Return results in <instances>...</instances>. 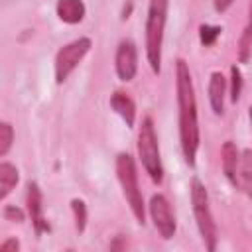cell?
I'll return each instance as SVG.
<instances>
[{
	"label": "cell",
	"instance_id": "9a60e30c",
	"mask_svg": "<svg viewBox=\"0 0 252 252\" xmlns=\"http://www.w3.org/2000/svg\"><path fill=\"white\" fill-rule=\"evenodd\" d=\"M18 183V171L12 163H0V199H6L8 193Z\"/></svg>",
	"mask_w": 252,
	"mask_h": 252
},
{
	"label": "cell",
	"instance_id": "8fae6325",
	"mask_svg": "<svg viewBox=\"0 0 252 252\" xmlns=\"http://www.w3.org/2000/svg\"><path fill=\"white\" fill-rule=\"evenodd\" d=\"M110 104H112V108L124 118L126 126H132V124H134V118H136V106H134L132 98H130L126 93H120V91L114 93L112 98H110Z\"/></svg>",
	"mask_w": 252,
	"mask_h": 252
},
{
	"label": "cell",
	"instance_id": "9c48e42d",
	"mask_svg": "<svg viewBox=\"0 0 252 252\" xmlns=\"http://www.w3.org/2000/svg\"><path fill=\"white\" fill-rule=\"evenodd\" d=\"M28 211H30V219H32V224L37 234L49 230V224L45 222V219L41 215V193H39L37 183L28 185Z\"/></svg>",
	"mask_w": 252,
	"mask_h": 252
},
{
	"label": "cell",
	"instance_id": "6da1fadb",
	"mask_svg": "<svg viewBox=\"0 0 252 252\" xmlns=\"http://www.w3.org/2000/svg\"><path fill=\"white\" fill-rule=\"evenodd\" d=\"M177 100H179V134L183 156L189 165L195 163L199 148V124H197V104L189 69L183 59L177 61Z\"/></svg>",
	"mask_w": 252,
	"mask_h": 252
},
{
	"label": "cell",
	"instance_id": "3957f363",
	"mask_svg": "<svg viewBox=\"0 0 252 252\" xmlns=\"http://www.w3.org/2000/svg\"><path fill=\"white\" fill-rule=\"evenodd\" d=\"M138 152L142 158V163L150 177L156 183H161L163 179V169H161V159H159V148H158V138L154 132V122L150 116L142 120L140 132H138Z\"/></svg>",
	"mask_w": 252,
	"mask_h": 252
},
{
	"label": "cell",
	"instance_id": "44dd1931",
	"mask_svg": "<svg viewBox=\"0 0 252 252\" xmlns=\"http://www.w3.org/2000/svg\"><path fill=\"white\" fill-rule=\"evenodd\" d=\"M4 217L6 219H14V220H24V215H22V211L20 209H16V207H6V211H4Z\"/></svg>",
	"mask_w": 252,
	"mask_h": 252
},
{
	"label": "cell",
	"instance_id": "e0dca14e",
	"mask_svg": "<svg viewBox=\"0 0 252 252\" xmlns=\"http://www.w3.org/2000/svg\"><path fill=\"white\" fill-rule=\"evenodd\" d=\"M12 126L8 122L0 124V156H6L10 146H12Z\"/></svg>",
	"mask_w": 252,
	"mask_h": 252
},
{
	"label": "cell",
	"instance_id": "ffe728a7",
	"mask_svg": "<svg viewBox=\"0 0 252 252\" xmlns=\"http://www.w3.org/2000/svg\"><path fill=\"white\" fill-rule=\"evenodd\" d=\"M230 75H232V100L236 102L238 100V96H240V89H242V77H240V71H238V67H232L230 69Z\"/></svg>",
	"mask_w": 252,
	"mask_h": 252
},
{
	"label": "cell",
	"instance_id": "52a82bcc",
	"mask_svg": "<svg viewBox=\"0 0 252 252\" xmlns=\"http://www.w3.org/2000/svg\"><path fill=\"white\" fill-rule=\"evenodd\" d=\"M150 213L154 219L156 228L163 238H171L175 232V217L171 213V207L163 195H154L150 201Z\"/></svg>",
	"mask_w": 252,
	"mask_h": 252
},
{
	"label": "cell",
	"instance_id": "8992f818",
	"mask_svg": "<svg viewBox=\"0 0 252 252\" xmlns=\"http://www.w3.org/2000/svg\"><path fill=\"white\" fill-rule=\"evenodd\" d=\"M89 49H91V39L89 37H79V39H75L69 45L59 49V53L55 57V77H57V83H63L71 75V71L81 63V59L87 55Z\"/></svg>",
	"mask_w": 252,
	"mask_h": 252
},
{
	"label": "cell",
	"instance_id": "ba28073f",
	"mask_svg": "<svg viewBox=\"0 0 252 252\" xmlns=\"http://www.w3.org/2000/svg\"><path fill=\"white\" fill-rule=\"evenodd\" d=\"M138 59H136V45L130 41V39H124L120 45H118V51H116V73L122 81H130L134 75H136V65Z\"/></svg>",
	"mask_w": 252,
	"mask_h": 252
},
{
	"label": "cell",
	"instance_id": "5bb4252c",
	"mask_svg": "<svg viewBox=\"0 0 252 252\" xmlns=\"http://www.w3.org/2000/svg\"><path fill=\"white\" fill-rule=\"evenodd\" d=\"M238 163H240V158H238V150L232 142H226L222 146V167H224V173L226 177L234 183L236 179V169H238Z\"/></svg>",
	"mask_w": 252,
	"mask_h": 252
},
{
	"label": "cell",
	"instance_id": "30bf717a",
	"mask_svg": "<svg viewBox=\"0 0 252 252\" xmlns=\"http://www.w3.org/2000/svg\"><path fill=\"white\" fill-rule=\"evenodd\" d=\"M57 16L67 24H77L85 16V4L81 0H59Z\"/></svg>",
	"mask_w": 252,
	"mask_h": 252
},
{
	"label": "cell",
	"instance_id": "2e32d148",
	"mask_svg": "<svg viewBox=\"0 0 252 252\" xmlns=\"http://www.w3.org/2000/svg\"><path fill=\"white\" fill-rule=\"evenodd\" d=\"M250 47H252V4H250V12H248V22H246L244 33H242V37H240V59H242V61L248 59Z\"/></svg>",
	"mask_w": 252,
	"mask_h": 252
},
{
	"label": "cell",
	"instance_id": "603a6c76",
	"mask_svg": "<svg viewBox=\"0 0 252 252\" xmlns=\"http://www.w3.org/2000/svg\"><path fill=\"white\" fill-rule=\"evenodd\" d=\"M18 246H20V244H18V240H6L0 248L6 252V250H18Z\"/></svg>",
	"mask_w": 252,
	"mask_h": 252
},
{
	"label": "cell",
	"instance_id": "d6986e66",
	"mask_svg": "<svg viewBox=\"0 0 252 252\" xmlns=\"http://www.w3.org/2000/svg\"><path fill=\"white\" fill-rule=\"evenodd\" d=\"M220 28H211V26H201V43L203 45H213V41L219 37Z\"/></svg>",
	"mask_w": 252,
	"mask_h": 252
},
{
	"label": "cell",
	"instance_id": "277c9868",
	"mask_svg": "<svg viewBox=\"0 0 252 252\" xmlns=\"http://www.w3.org/2000/svg\"><path fill=\"white\" fill-rule=\"evenodd\" d=\"M116 171H118V179L124 191V197L132 209V213L136 215V219L140 222H144V199H142V191L138 187V175H136V167H134V159L128 154H120L116 159Z\"/></svg>",
	"mask_w": 252,
	"mask_h": 252
},
{
	"label": "cell",
	"instance_id": "5b68a950",
	"mask_svg": "<svg viewBox=\"0 0 252 252\" xmlns=\"http://www.w3.org/2000/svg\"><path fill=\"white\" fill-rule=\"evenodd\" d=\"M191 203H193V213L197 219V226L201 230V236L207 244L209 250H215L217 246V228L213 222V215L209 209V197L199 179L191 181Z\"/></svg>",
	"mask_w": 252,
	"mask_h": 252
},
{
	"label": "cell",
	"instance_id": "7a4b0ae2",
	"mask_svg": "<svg viewBox=\"0 0 252 252\" xmlns=\"http://www.w3.org/2000/svg\"><path fill=\"white\" fill-rule=\"evenodd\" d=\"M167 4H169V0H150L148 22H146V51H148V61H150V67L154 73H159Z\"/></svg>",
	"mask_w": 252,
	"mask_h": 252
},
{
	"label": "cell",
	"instance_id": "4fadbf2b",
	"mask_svg": "<svg viewBox=\"0 0 252 252\" xmlns=\"http://www.w3.org/2000/svg\"><path fill=\"white\" fill-rule=\"evenodd\" d=\"M224 89H226L224 77H222L220 73H213V75H211V83H209V98H211L213 110H215L217 114H220V112H222Z\"/></svg>",
	"mask_w": 252,
	"mask_h": 252
},
{
	"label": "cell",
	"instance_id": "7c38bea8",
	"mask_svg": "<svg viewBox=\"0 0 252 252\" xmlns=\"http://www.w3.org/2000/svg\"><path fill=\"white\" fill-rule=\"evenodd\" d=\"M234 185H238L240 189H244L252 197V154L250 152H244L240 158Z\"/></svg>",
	"mask_w": 252,
	"mask_h": 252
},
{
	"label": "cell",
	"instance_id": "ac0fdd59",
	"mask_svg": "<svg viewBox=\"0 0 252 252\" xmlns=\"http://www.w3.org/2000/svg\"><path fill=\"white\" fill-rule=\"evenodd\" d=\"M73 213H75V220H77V228L83 230L85 228V222H87V209H85V203L75 199L73 203Z\"/></svg>",
	"mask_w": 252,
	"mask_h": 252
},
{
	"label": "cell",
	"instance_id": "cb8c5ba5",
	"mask_svg": "<svg viewBox=\"0 0 252 252\" xmlns=\"http://www.w3.org/2000/svg\"><path fill=\"white\" fill-rule=\"evenodd\" d=\"M250 118H252V108H250Z\"/></svg>",
	"mask_w": 252,
	"mask_h": 252
},
{
	"label": "cell",
	"instance_id": "7402d4cb",
	"mask_svg": "<svg viewBox=\"0 0 252 252\" xmlns=\"http://www.w3.org/2000/svg\"><path fill=\"white\" fill-rule=\"evenodd\" d=\"M213 2H215V10L217 12H224L232 4V0H213Z\"/></svg>",
	"mask_w": 252,
	"mask_h": 252
}]
</instances>
